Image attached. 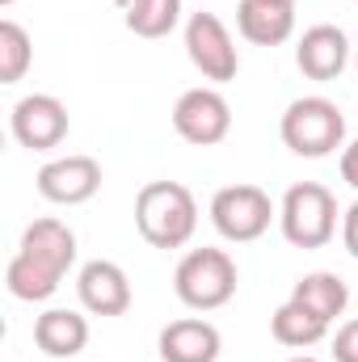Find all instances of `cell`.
I'll list each match as a JSON object with an SVG mask.
<instances>
[{
  "instance_id": "6da1fadb",
  "label": "cell",
  "mask_w": 358,
  "mask_h": 362,
  "mask_svg": "<svg viewBox=\"0 0 358 362\" xmlns=\"http://www.w3.org/2000/svg\"><path fill=\"white\" fill-rule=\"evenodd\" d=\"M135 228L152 249H181L198 228V202L181 181H148L135 194Z\"/></svg>"
},
{
  "instance_id": "7a4b0ae2",
  "label": "cell",
  "mask_w": 358,
  "mask_h": 362,
  "mask_svg": "<svg viewBox=\"0 0 358 362\" xmlns=\"http://www.w3.org/2000/svg\"><path fill=\"white\" fill-rule=\"evenodd\" d=\"M278 135H282V144H287L295 156L321 160V156H329V152L342 148V139H346V118H342L337 101H329V97H295V101L282 110Z\"/></svg>"
},
{
  "instance_id": "3957f363",
  "label": "cell",
  "mask_w": 358,
  "mask_h": 362,
  "mask_svg": "<svg viewBox=\"0 0 358 362\" xmlns=\"http://www.w3.org/2000/svg\"><path fill=\"white\" fill-rule=\"evenodd\" d=\"M278 228L295 249H321L337 232V198L321 181H299L282 194Z\"/></svg>"
},
{
  "instance_id": "277c9868",
  "label": "cell",
  "mask_w": 358,
  "mask_h": 362,
  "mask_svg": "<svg viewBox=\"0 0 358 362\" xmlns=\"http://www.w3.org/2000/svg\"><path fill=\"white\" fill-rule=\"evenodd\" d=\"M173 291L185 308L215 312L236 295V262L224 249H190L173 270Z\"/></svg>"
},
{
  "instance_id": "5b68a950",
  "label": "cell",
  "mask_w": 358,
  "mask_h": 362,
  "mask_svg": "<svg viewBox=\"0 0 358 362\" xmlns=\"http://www.w3.org/2000/svg\"><path fill=\"white\" fill-rule=\"evenodd\" d=\"M274 215L278 211H274V202L262 185H224L211 198V223L232 245H249V240L266 236Z\"/></svg>"
},
{
  "instance_id": "8992f818",
  "label": "cell",
  "mask_w": 358,
  "mask_h": 362,
  "mask_svg": "<svg viewBox=\"0 0 358 362\" xmlns=\"http://www.w3.org/2000/svg\"><path fill=\"white\" fill-rule=\"evenodd\" d=\"M185 55H190V64H194L207 81H215V85L236 81V72H241L236 42H232L228 25H224L215 13H194V17L185 21Z\"/></svg>"
},
{
  "instance_id": "52a82bcc",
  "label": "cell",
  "mask_w": 358,
  "mask_h": 362,
  "mask_svg": "<svg viewBox=\"0 0 358 362\" xmlns=\"http://www.w3.org/2000/svg\"><path fill=\"white\" fill-rule=\"evenodd\" d=\"M68 127H72L68 105H64L59 97H51V93H30V97H21V101L13 105V114H8L13 139H17L21 148H30V152H51V148H59V144L68 139Z\"/></svg>"
},
{
  "instance_id": "ba28073f",
  "label": "cell",
  "mask_w": 358,
  "mask_h": 362,
  "mask_svg": "<svg viewBox=\"0 0 358 362\" xmlns=\"http://www.w3.org/2000/svg\"><path fill=\"white\" fill-rule=\"evenodd\" d=\"M173 131L194 148L224 144L232 131V105L219 89H185L173 105Z\"/></svg>"
},
{
  "instance_id": "9c48e42d",
  "label": "cell",
  "mask_w": 358,
  "mask_h": 362,
  "mask_svg": "<svg viewBox=\"0 0 358 362\" xmlns=\"http://www.w3.org/2000/svg\"><path fill=\"white\" fill-rule=\"evenodd\" d=\"M101 189V165L93 156H59L38 169V194L55 206H81Z\"/></svg>"
},
{
  "instance_id": "30bf717a",
  "label": "cell",
  "mask_w": 358,
  "mask_h": 362,
  "mask_svg": "<svg viewBox=\"0 0 358 362\" xmlns=\"http://www.w3.org/2000/svg\"><path fill=\"white\" fill-rule=\"evenodd\" d=\"M76 295H81V303L89 308L93 316H122L131 308V282H127V274H122L118 262H105V257L81 266Z\"/></svg>"
},
{
  "instance_id": "8fae6325",
  "label": "cell",
  "mask_w": 358,
  "mask_h": 362,
  "mask_svg": "<svg viewBox=\"0 0 358 362\" xmlns=\"http://www.w3.org/2000/svg\"><path fill=\"white\" fill-rule=\"evenodd\" d=\"M350 38L337 25H312L304 30L299 47H295V64L308 81H337L342 68L350 64Z\"/></svg>"
},
{
  "instance_id": "7c38bea8",
  "label": "cell",
  "mask_w": 358,
  "mask_h": 362,
  "mask_svg": "<svg viewBox=\"0 0 358 362\" xmlns=\"http://www.w3.org/2000/svg\"><path fill=\"white\" fill-rule=\"evenodd\" d=\"M224 350V337L211 320L185 316L161 329V362H215Z\"/></svg>"
},
{
  "instance_id": "4fadbf2b",
  "label": "cell",
  "mask_w": 358,
  "mask_h": 362,
  "mask_svg": "<svg viewBox=\"0 0 358 362\" xmlns=\"http://www.w3.org/2000/svg\"><path fill=\"white\" fill-rule=\"evenodd\" d=\"M34 346L47 358H76L89 346V320L72 308H51L34 320Z\"/></svg>"
},
{
  "instance_id": "5bb4252c",
  "label": "cell",
  "mask_w": 358,
  "mask_h": 362,
  "mask_svg": "<svg viewBox=\"0 0 358 362\" xmlns=\"http://www.w3.org/2000/svg\"><path fill=\"white\" fill-rule=\"evenodd\" d=\"M236 30L253 47H278L295 34V8L274 0H241L236 4Z\"/></svg>"
},
{
  "instance_id": "9a60e30c",
  "label": "cell",
  "mask_w": 358,
  "mask_h": 362,
  "mask_svg": "<svg viewBox=\"0 0 358 362\" xmlns=\"http://www.w3.org/2000/svg\"><path fill=\"white\" fill-rule=\"evenodd\" d=\"M21 253L55 266L59 274L72 270L76 262V232L64 223V219H34L25 232H21Z\"/></svg>"
},
{
  "instance_id": "2e32d148",
  "label": "cell",
  "mask_w": 358,
  "mask_h": 362,
  "mask_svg": "<svg viewBox=\"0 0 358 362\" xmlns=\"http://www.w3.org/2000/svg\"><path fill=\"white\" fill-rule=\"evenodd\" d=\"M59 282H64V274L55 270V266H47V262L30 257V253H21V249L13 253V262H8V270H4L8 295H13V299H25V303L51 299V295L59 291Z\"/></svg>"
},
{
  "instance_id": "e0dca14e",
  "label": "cell",
  "mask_w": 358,
  "mask_h": 362,
  "mask_svg": "<svg viewBox=\"0 0 358 362\" xmlns=\"http://www.w3.org/2000/svg\"><path fill=\"white\" fill-rule=\"evenodd\" d=\"M291 299H295V303H304L308 312H316L321 320H329V325H333V320L346 312V303H350V291H346V282H342L337 274L316 270V274H304V278L295 282Z\"/></svg>"
},
{
  "instance_id": "ac0fdd59",
  "label": "cell",
  "mask_w": 358,
  "mask_h": 362,
  "mask_svg": "<svg viewBox=\"0 0 358 362\" xmlns=\"http://www.w3.org/2000/svg\"><path fill=\"white\" fill-rule=\"evenodd\" d=\"M270 333H274V341H278V346L308 350V346L325 341V333H329V320H321V316H316V312H308L304 303L287 299V303H282V308L270 316Z\"/></svg>"
},
{
  "instance_id": "d6986e66",
  "label": "cell",
  "mask_w": 358,
  "mask_h": 362,
  "mask_svg": "<svg viewBox=\"0 0 358 362\" xmlns=\"http://www.w3.org/2000/svg\"><path fill=\"white\" fill-rule=\"evenodd\" d=\"M181 21V0H131L127 30L139 38H165Z\"/></svg>"
},
{
  "instance_id": "ffe728a7",
  "label": "cell",
  "mask_w": 358,
  "mask_h": 362,
  "mask_svg": "<svg viewBox=\"0 0 358 362\" xmlns=\"http://www.w3.org/2000/svg\"><path fill=\"white\" fill-rule=\"evenodd\" d=\"M34 64L30 34L17 21H0V85H17Z\"/></svg>"
},
{
  "instance_id": "44dd1931",
  "label": "cell",
  "mask_w": 358,
  "mask_h": 362,
  "mask_svg": "<svg viewBox=\"0 0 358 362\" xmlns=\"http://www.w3.org/2000/svg\"><path fill=\"white\" fill-rule=\"evenodd\" d=\"M333 362H358V320H346L333 337Z\"/></svg>"
},
{
  "instance_id": "7402d4cb",
  "label": "cell",
  "mask_w": 358,
  "mask_h": 362,
  "mask_svg": "<svg viewBox=\"0 0 358 362\" xmlns=\"http://www.w3.org/2000/svg\"><path fill=\"white\" fill-rule=\"evenodd\" d=\"M342 245H346L350 257H358V202H350L346 215H342Z\"/></svg>"
},
{
  "instance_id": "603a6c76",
  "label": "cell",
  "mask_w": 358,
  "mask_h": 362,
  "mask_svg": "<svg viewBox=\"0 0 358 362\" xmlns=\"http://www.w3.org/2000/svg\"><path fill=\"white\" fill-rule=\"evenodd\" d=\"M342 177H346V185L358 189V139H350V144L342 148Z\"/></svg>"
},
{
  "instance_id": "cb8c5ba5",
  "label": "cell",
  "mask_w": 358,
  "mask_h": 362,
  "mask_svg": "<svg viewBox=\"0 0 358 362\" xmlns=\"http://www.w3.org/2000/svg\"><path fill=\"white\" fill-rule=\"evenodd\" d=\"M291 362H321V358H312V354H299V358H291Z\"/></svg>"
},
{
  "instance_id": "d4e9b609",
  "label": "cell",
  "mask_w": 358,
  "mask_h": 362,
  "mask_svg": "<svg viewBox=\"0 0 358 362\" xmlns=\"http://www.w3.org/2000/svg\"><path fill=\"white\" fill-rule=\"evenodd\" d=\"M274 4H291V8H295V0H274Z\"/></svg>"
},
{
  "instance_id": "484cf974",
  "label": "cell",
  "mask_w": 358,
  "mask_h": 362,
  "mask_svg": "<svg viewBox=\"0 0 358 362\" xmlns=\"http://www.w3.org/2000/svg\"><path fill=\"white\" fill-rule=\"evenodd\" d=\"M0 4H4V8H8V4H17V0H0Z\"/></svg>"
},
{
  "instance_id": "4316f807",
  "label": "cell",
  "mask_w": 358,
  "mask_h": 362,
  "mask_svg": "<svg viewBox=\"0 0 358 362\" xmlns=\"http://www.w3.org/2000/svg\"><path fill=\"white\" fill-rule=\"evenodd\" d=\"M354 68H358V47H354Z\"/></svg>"
}]
</instances>
